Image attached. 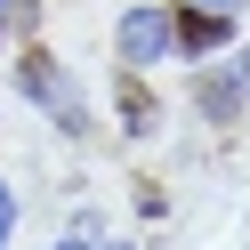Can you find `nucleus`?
Here are the masks:
<instances>
[{
	"label": "nucleus",
	"mask_w": 250,
	"mask_h": 250,
	"mask_svg": "<svg viewBox=\"0 0 250 250\" xmlns=\"http://www.w3.org/2000/svg\"><path fill=\"white\" fill-rule=\"evenodd\" d=\"M17 89L41 105V113L57 121V129H81V97H73V81H65V65H57L49 49H24L17 57Z\"/></svg>",
	"instance_id": "nucleus-1"
},
{
	"label": "nucleus",
	"mask_w": 250,
	"mask_h": 250,
	"mask_svg": "<svg viewBox=\"0 0 250 250\" xmlns=\"http://www.w3.org/2000/svg\"><path fill=\"white\" fill-rule=\"evenodd\" d=\"M121 65H129V73H146V65H162V57H169V8H153V0H137V8H129V17H121Z\"/></svg>",
	"instance_id": "nucleus-2"
},
{
	"label": "nucleus",
	"mask_w": 250,
	"mask_h": 250,
	"mask_svg": "<svg viewBox=\"0 0 250 250\" xmlns=\"http://www.w3.org/2000/svg\"><path fill=\"white\" fill-rule=\"evenodd\" d=\"M242 81H250V49L234 57V65H218V73H194V105L218 121V129H226V121L242 113Z\"/></svg>",
	"instance_id": "nucleus-3"
},
{
	"label": "nucleus",
	"mask_w": 250,
	"mask_h": 250,
	"mask_svg": "<svg viewBox=\"0 0 250 250\" xmlns=\"http://www.w3.org/2000/svg\"><path fill=\"white\" fill-rule=\"evenodd\" d=\"M226 33H234V17H226V8H202V0H186V8H169V49H186V57L218 49Z\"/></svg>",
	"instance_id": "nucleus-4"
},
{
	"label": "nucleus",
	"mask_w": 250,
	"mask_h": 250,
	"mask_svg": "<svg viewBox=\"0 0 250 250\" xmlns=\"http://www.w3.org/2000/svg\"><path fill=\"white\" fill-rule=\"evenodd\" d=\"M113 105H121V121H129V137H146V129H153V89L137 81L129 65H121V89H113Z\"/></svg>",
	"instance_id": "nucleus-5"
},
{
	"label": "nucleus",
	"mask_w": 250,
	"mask_h": 250,
	"mask_svg": "<svg viewBox=\"0 0 250 250\" xmlns=\"http://www.w3.org/2000/svg\"><path fill=\"white\" fill-rule=\"evenodd\" d=\"M8 234H17V194H8V178H0V250H8Z\"/></svg>",
	"instance_id": "nucleus-6"
},
{
	"label": "nucleus",
	"mask_w": 250,
	"mask_h": 250,
	"mask_svg": "<svg viewBox=\"0 0 250 250\" xmlns=\"http://www.w3.org/2000/svg\"><path fill=\"white\" fill-rule=\"evenodd\" d=\"M33 8L41 0H0V24H33Z\"/></svg>",
	"instance_id": "nucleus-7"
},
{
	"label": "nucleus",
	"mask_w": 250,
	"mask_h": 250,
	"mask_svg": "<svg viewBox=\"0 0 250 250\" xmlns=\"http://www.w3.org/2000/svg\"><path fill=\"white\" fill-rule=\"evenodd\" d=\"M202 8H226V17H234V8H242V0H202Z\"/></svg>",
	"instance_id": "nucleus-8"
},
{
	"label": "nucleus",
	"mask_w": 250,
	"mask_h": 250,
	"mask_svg": "<svg viewBox=\"0 0 250 250\" xmlns=\"http://www.w3.org/2000/svg\"><path fill=\"white\" fill-rule=\"evenodd\" d=\"M57 250H89V242H57Z\"/></svg>",
	"instance_id": "nucleus-9"
},
{
	"label": "nucleus",
	"mask_w": 250,
	"mask_h": 250,
	"mask_svg": "<svg viewBox=\"0 0 250 250\" xmlns=\"http://www.w3.org/2000/svg\"><path fill=\"white\" fill-rule=\"evenodd\" d=\"M113 250H129V242H113Z\"/></svg>",
	"instance_id": "nucleus-10"
},
{
	"label": "nucleus",
	"mask_w": 250,
	"mask_h": 250,
	"mask_svg": "<svg viewBox=\"0 0 250 250\" xmlns=\"http://www.w3.org/2000/svg\"><path fill=\"white\" fill-rule=\"evenodd\" d=\"M0 33H8V24H0Z\"/></svg>",
	"instance_id": "nucleus-11"
}]
</instances>
